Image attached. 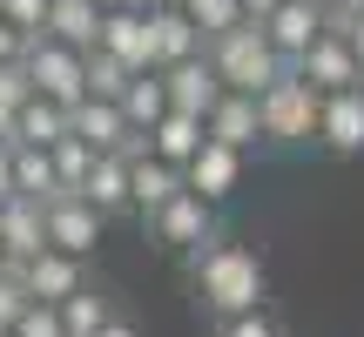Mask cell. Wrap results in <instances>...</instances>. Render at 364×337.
Here are the masks:
<instances>
[{"label": "cell", "instance_id": "obj_1", "mask_svg": "<svg viewBox=\"0 0 364 337\" xmlns=\"http://www.w3.org/2000/svg\"><path fill=\"white\" fill-rule=\"evenodd\" d=\"M196 263V290H203V304L223 317H243V311H263V290H270V277H263V257L250 243H209Z\"/></svg>", "mask_w": 364, "mask_h": 337}, {"label": "cell", "instance_id": "obj_2", "mask_svg": "<svg viewBox=\"0 0 364 337\" xmlns=\"http://www.w3.org/2000/svg\"><path fill=\"white\" fill-rule=\"evenodd\" d=\"M209 61H216V75H223L230 95H257V102L290 75V61L270 48V34H263V21H243L223 41H209Z\"/></svg>", "mask_w": 364, "mask_h": 337}, {"label": "cell", "instance_id": "obj_3", "mask_svg": "<svg viewBox=\"0 0 364 337\" xmlns=\"http://www.w3.org/2000/svg\"><path fill=\"white\" fill-rule=\"evenodd\" d=\"M263 142L270 149H317V122H324V95L311 81L284 75L270 95H263Z\"/></svg>", "mask_w": 364, "mask_h": 337}, {"label": "cell", "instance_id": "obj_4", "mask_svg": "<svg viewBox=\"0 0 364 337\" xmlns=\"http://www.w3.org/2000/svg\"><path fill=\"white\" fill-rule=\"evenodd\" d=\"M27 81H34V95H48V102L81 108L88 102V54L41 34V41H27Z\"/></svg>", "mask_w": 364, "mask_h": 337}, {"label": "cell", "instance_id": "obj_5", "mask_svg": "<svg viewBox=\"0 0 364 337\" xmlns=\"http://www.w3.org/2000/svg\"><path fill=\"white\" fill-rule=\"evenodd\" d=\"M149 230H156V243H169V250H189V257H203L209 243H223V230H216V203H203L196 189H182L162 216H149Z\"/></svg>", "mask_w": 364, "mask_h": 337}, {"label": "cell", "instance_id": "obj_6", "mask_svg": "<svg viewBox=\"0 0 364 337\" xmlns=\"http://www.w3.org/2000/svg\"><path fill=\"white\" fill-rule=\"evenodd\" d=\"M102 54H115L129 75H149V68H156V14L149 7L102 14Z\"/></svg>", "mask_w": 364, "mask_h": 337}, {"label": "cell", "instance_id": "obj_7", "mask_svg": "<svg viewBox=\"0 0 364 337\" xmlns=\"http://www.w3.org/2000/svg\"><path fill=\"white\" fill-rule=\"evenodd\" d=\"M41 209H48V243L54 250H68V257H95L108 216L88 203V196H54V203H41Z\"/></svg>", "mask_w": 364, "mask_h": 337}, {"label": "cell", "instance_id": "obj_8", "mask_svg": "<svg viewBox=\"0 0 364 337\" xmlns=\"http://www.w3.org/2000/svg\"><path fill=\"white\" fill-rule=\"evenodd\" d=\"M297 81H311L317 95H344V88H364V61L351 54V41H338V34H324L311 54H304L297 68H290Z\"/></svg>", "mask_w": 364, "mask_h": 337}, {"label": "cell", "instance_id": "obj_9", "mask_svg": "<svg viewBox=\"0 0 364 337\" xmlns=\"http://www.w3.org/2000/svg\"><path fill=\"white\" fill-rule=\"evenodd\" d=\"M263 34H270V48L284 54L290 68H297L304 54L324 41V0H284V7L263 21Z\"/></svg>", "mask_w": 364, "mask_h": 337}, {"label": "cell", "instance_id": "obj_10", "mask_svg": "<svg viewBox=\"0 0 364 337\" xmlns=\"http://www.w3.org/2000/svg\"><path fill=\"white\" fill-rule=\"evenodd\" d=\"M162 88H169V108H182V115H203V122H209V108H216L223 95H230L209 54H196V61H176V68H162Z\"/></svg>", "mask_w": 364, "mask_h": 337}, {"label": "cell", "instance_id": "obj_11", "mask_svg": "<svg viewBox=\"0 0 364 337\" xmlns=\"http://www.w3.org/2000/svg\"><path fill=\"white\" fill-rule=\"evenodd\" d=\"M21 284L34 304H54L61 311L75 290H88V270H81V257H68V250H41L34 263H21Z\"/></svg>", "mask_w": 364, "mask_h": 337}, {"label": "cell", "instance_id": "obj_12", "mask_svg": "<svg viewBox=\"0 0 364 337\" xmlns=\"http://www.w3.org/2000/svg\"><path fill=\"white\" fill-rule=\"evenodd\" d=\"M68 135H81L95 156H122L135 129H129V115H122V102H102V95H88L81 108H68Z\"/></svg>", "mask_w": 364, "mask_h": 337}, {"label": "cell", "instance_id": "obj_13", "mask_svg": "<svg viewBox=\"0 0 364 337\" xmlns=\"http://www.w3.org/2000/svg\"><path fill=\"white\" fill-rule=\"evenodd\" d=\"M0 250H7V263H34L48 243V209L27 203V196H7L0 203Z\"/></svg>", "mask_w": 364, "mask_h": 337}, {"label": "cell", "instance_id": "obj_14", "mask_svg": "<svg viewBox=\"0 0 364 337\" xmlns=\"http://www.w3.org/2000/svg\"><path fill=\"white\" fill-rule=\"evenodd\" d=\"M209 142L236 149V156L270 149V142H263V108H257V95H223V102L209 108Z\"/></svg>", "mask_w": 364, "mask_h": 337}, {"label": "cell", "instance_id": "obj_15", "mask_svg": "<svg viewBox=\"0 0 364 337\" xmlns=\"http://www.w3.org/2000/svg\"><path fill=\"white\" fill-rule=\"evenodd\" d=\"M243 162H250V156H236V149H223V142H203V156L182 168V176H189V189L203 196V203L223 209L236 189H243Z\"/></svg>", "mask_w": 364, "mask_h": 337}, {"label": "cell", "instance_id": "obj_16", "mask_svg": "<svg viewBox=\"0 0 364 337\" xmlns=\"http://www.w3.org/2000/svg\"><path fill=\"white\" fill-rule=\"evenodd\" d=\"M317 149H331V156H364V88L324 95V122H317Z\"/></svg>", "mask_w": 364, "mask_h": 337}, {"label": "cell", "instance_id": "obj_17", "mask_svg": "<svg viewBox=\"0 0 364 337\" xmlns=\"http://www.w3.org/2000/svg\"><path fill=\"white\" fill-rule=\"evenodd\" d=\"M203 142H209V122L203 115H182V108H169V115L149 129V156L169 162V168H189L196 156H203Z\"/></svg>", "mask_w": 364, "mask_h": 337}, {"label": "cell", "instance_id": "obj_18", "mask_svg": "<svg viewBox=\"0 0 364 337\" xmlns=\"http://www.w3.org/2000/svg\"><path fill=\"white\" fill-rule=\"evenodd\" d=\"M129 182H135V216H162V209L176 203L182 189H189V176L182 168H169V162H156V156H142V162H129Z\"/></svg>", "mask_w": 364, "mask_h": 337}, {"label": "cell", "instance_id": "obj_19", "mask_svg": "<svg viewBox=\"0 0 364 337\" xmlns=\"http://www.w3.org/2000/svg\"><path fill=\"white\" fill-rule=\"evenodd\" d=\"M48 41L95 54L102 48V7H95V0H54L48 7Z\"/></svg>", "mask_w": 364, "mask_h": 337}, {"label": "cell", "instance_id": "obj_20", "mask_svg": "<svg viewBox=\"0 0 364 337\" xmlns=\"http://www.w3.org/2000/svg\"><path fill=\"white\" fill-rule=\"evenodd\" d=\"M196 54H209L203 27L189 21L182 7H162L156 14V68H176V61H196Z\"/></svg>", "mask_w": 364, "mask_h": 337}, {"label": "cell", "instance_id": "obj_21", "mask_svg": "<svg viewBox=\"0 0 364 337\" xmlns=\"http://www.w3.org/2000/svg\"><path fill=\"white\" fill-rule=\"evenodd\" d=\"M88 196L102 216H122V209H135V182H129V156H95V176H88Z\"/></svg>", "mask_w": 364, "mask_h": 337}, {"label": "cell", "instance_id": "obj_22", "mask_svg": "<svg viewBox=\"0 0 364 337\" xmlns=\"http://www.w3.org/2000/svg\"><path fill=\"white\" fill-rule=\"evenodd\" d=\"M122 115H129L135 135H149L162 115H169V88H162V68H149V75H135L129 88H122Z\"/></svg>", "mask_w": 364, "mask_h": 337}, {"label": "cell", "instance_id": "obj_23", "mask_svg": "<svg viewBox=\"0 0 364 337\" xmlns=\"http://www.w3.org/2000/svg\"><path fill=\"white\" fill-rule=\"evenodd\" d=\"M14 142H27V149H54V142H68V108L48 102V95H34V102L21 108V122H14Z\"/></svg>", "mask_w": 364, "mask_h": 337}, {"label": "cell", "instance_id": "obj_24", "mask_svg": "<svg viewBox=\"0 0 364 337\" xmlns=\"http://www.w3.org/2000/svg\"><path fill=\"white\" fill-rule=\"evenodd\" d=\"M14 189H21L27 203H54V196H61V176H54V156H48V149L14 142Z\"/></svg>", "mask_w": 364, "mask_h": 337}, {"label": "cell", "instance_id": "obj_25", "mask_svg": "<svg viewBox=\"0 0 364 337\" xmlns=\"http://www.w3.org/2000/svg\"><path fill=\"white\" fill-rule=\"evenodd\" d=\"M115 317V304L102 297V290H75V297L61 304V324H68V337H102V324Z\"/></svg>", "mask_w": 364, "mask_h": 337}, {"label": "cell", "instance_id": "obj_26", "mask_svg": "<svg viewBox=\"0 0 364 337\" xmlns=\"http://www.w3.org/2000/svg\"><path fill=\"white\" fill-rule=\"evenodd\" d=\"M48 156H54V176H61V196H81V189H88V176H95V149L81 142V135L54 142Z\"/></svg>", "mask_w": 364, "mask_h": 337}, {"label": "cell", "instance_id": "obj_27", "mask_svg": "<svg viewBox=\"0 0 364 337\" xmlns=\"http://www.w3.org/2000/svg\"><path fill=\"white\" fill-rule=\"evenodd\" d=\"M34 102V81H27V61H7L0 68V142H14V122L21 108Z\"/></svg>", "mask_w": 364, "mask_h": 337}, {"label": "cell", "instance_id": "obj_28", "mask_svg": "<svg viewBox=\"0 0 364 337\" xmlns=\"http://www.w3.org/2000/svg\"><path fill=\"white\" fill-rule=\"evenodd\" d=\"M182 14H189L196 27H203V41H223L230 27H243V0H182Z\"/></svg>", "mask_w": 364, "mask_h": 337}, {"label": "cell", "instance_id": "obj_29", "mask_svg": "<svg viewBox=\"0 0 364 337\" xmlns=\"http://www.w3.org/2000/svg\"><path fill=\"white\" fill-rule=\"evenodd\" d=\"M129 81H135V75L115 61V54H102V48L88 54V95H102V102H122V88H129Z\"/></svg>", "mask_w": 364, "mask_h": 337}, {"label": "cell", "instance_id": "obj_30", "mask_svg": "<svg viewBox=\"0 0 364 337\" xmlns=\"http://www.w3.org/2000/svg\"><path fill=\"white\" fill-rule=\"evenodd\" d=\"M48 7H54V0H0V21H14L27 41H41V34H48Z\"/></svg>", "mask_w": 364, "mask_h": 337}, {"label": "cell", "instance_id": "obj_31", "mask_svg": "<svg viewBox=\"0 0 364 337\" xmlns=\"http://www.w3.org/2000/svg\"><path fill=\"white\" fill-rule=\"evenodd\" d=\"M27 284H21V263H14V270H0V331L14 337V324H21V311H27Z\"/></svg>", "mask_w": 364, "mask_h": 337}, {"label": "cell", "instance_id": "obj_32", "mask_svg": "<svg viewBox=\"0 0 364 337\" xmlns=\"http://www.w3.org/2000/svg\"><path fill=\"white\" fill-rule=\"evenodd\" d=\"M14 337H68V324H61V311H54V304H27L21 324H14Z\"/></svg>", "mask_w": 364, "mask_h": 337}, {"label": "cell", "instance_id": "obj_33", "mask_svg": "<svg viewBox=\"0 0 364 337\" xmlns=\"http://www.w3.org/2000/svg\"><path fill=\"white\" fill-rule=\"evenodd\" d=\"M216 337H284V331L270 324V311H243V317H223Z\"/></svg>", "mask_w": 364, "mask_h": 337}, {"label": "cell", "instance_id": "obj_34", "mask_svg": "<svg viewBox=\"0 0 364 337\" xmlns=\"http://www.w3.org/2000/svg\"><path fill=\"white\" fill-rule=\"evenodd\" d=\"M7 61H27V34L14 21H0V68H7Z\"/></svg>", "mask_w": 364, "mask_h": 337}, {"label": "cell", "instance_id": "obj_35", "mask_svg": "<svg viewBox=\"0 0 364 337\" xmlns=\"http://www.w3.org/2000/svg\"><path fill=\"white\" fill-rule=\"evenodd\" d=\"M7 196H21V189H14V142H0V203Z\"/></svg>", "mask_w": 364, "mask_h": 337}, {"label": "cell", "instance_id": "obj_36", "mask_svg": "<svg viewBox=\"0 0 364 337\" xmlns=\"http://www.w3.org/2000/svg\"><path fill=\"white\" fill-rule=\"evenodd\" d=\"M277 7H284V0H243V14H250V21H270Z\"/></svg>", "mask_w": 364, "mask_h": 337}, {"label": "cell", "instance_id": "obj_37", "mask_svg": "<svg viewBox=\"0 0 364 337\" xmlns=\"http://www.w3.org/2000/svg\"><path fill=\"white\" fill-rule=\"evenodd\" d=\"M102 337H142V331H135L129 317H108V324H102Z\"/></svg>", "mask_w": 364, "mask_h": 337}, {"label": "cell", "instance_id": "obj_38", "mask_svg": "<svg viewBox=\"0 0 364 337\" xmlns=\"http://www.w3.org/2000/svg\"><path fill=\"white\" fill-rule=\"evenodd\" d=\"M324 14H351V21H358V14H364V0H324Z\"/></svg>", "mask_w": 364, "mask_h": 337}, {"label": "cell", "instance_id": "obj_39", "mask_svg": "<svg viewBox=\"0 0 364 337\" xmlns=\"http://www.w3.org/2000/svg\"><path fill=\"white\" fill-rule=\"evenodd\" d=\"M351 54H358V61H364V14H358V21H351Z\"/></svg>", "mask_w": 364, "mask_h": 337}, {"label": "cell", "instance_id": "obj_40", "mask_svg": "<svg viewBox=\"0 0 364 337\" xmlns=\"http://www.w3.org/2000/svg\"><path fill=\"white\" fill-rule=\"evenodd\" d=\"M95 7H102V14H115V7H142V0H95Z\"/></svg>", "mask_w": 364, "mask_h": 337}, {"label": "cell", "instance_id": "obj_41", "mask_svg": "<svg viewBox=\"0 0 364 337\" xmlns=\"http://www.w3.org/2000/svg\"><path fill=\"white\" fill-rule=\"evenodd\" d=\"M142 7H149V14H162V7H182V0H142Z\"/></svg>", "mask_w": 364, "mask_h": 337}, {"label": "cell", "instance_id": "obj_42", "mask_svg": "<svg viewBox=\"0 0 364 337\" xmlns=\"http://www.w3.org/2000/svg\"><path fill=\"white\" fill-rule=\"evenodd\" d=\"M0 270H14V263H7V250H0Z\"/></svg>", "mask_w": 364, "mask_h": 337}, {"label": "cell", "instance_id": "obj_43", "mask_svg": "<svg viewBox=\"0 0 364 337\" xmlns=\"http://www.w3.org/2000/svg\"><path fill=\"white\" fill-rule=\"evenodd\" d=\"M0 337H7V331H0Z\"/></svg>", "mask_w": 364, "mask_h": 337}]
</instances>
